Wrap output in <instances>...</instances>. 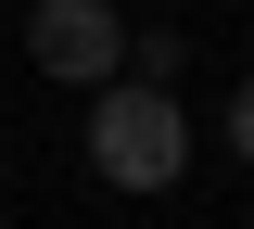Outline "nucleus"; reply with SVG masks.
Wrapping results in <instances>:
<instances>
[{
	"mask_svg": "<svg viewBox=\"0 0 254 229\" xmlns=\"http://www.w3.org/2000/svg\"><path fill=\"white\" fill-rule=\"evenodd\" d=\"M89 165L115 178V191H165V178L190 165L178 102H165L153 76H102V102H89Z\"/></svg>",
	"mask_w": 254,
	"mask_h": 229,
	"instance_id": "obj_1",
	"label": "nucleus"
},
{
	"mask_svg": "<svg viewBox=\"0 0 254 229\" xmlns=\"http://www.w3.org/2000/svg\"><path fill=\"white\" fill-rule=\"evenodd\" d=\"M26 64L64 76V89H102V76H127V13L115 0H38L26 13Z\"/></svg>",
	"mask_w": 254,
	"mask_h": 229,
	"instance_id": "obj_2",
	"label": "nucleus"
},
{
	"mask_svg": "<svg viewBox=\"0 0 254 229\" xmlns=\"http://www.w3.org/2000/svg\"><path fill=\"white\" fill-rule=\"evenodd\" d=\"M229 153L254 165V76H242V89H229Z\"/></svg>",
	"mask_w": 254,
	"mask_h": 229,
	"instance_id": "obj_3",
	"label": "nucleus"
}]
</instances>
